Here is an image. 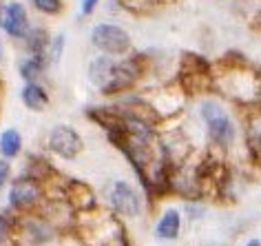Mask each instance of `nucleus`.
I'll return each instance as SVG.
<instances>
[{"label": "nucleus", "instance_id": "obj_1", "mask_svg": "<svg viewBox=\"0 0 261 246\" xmlns=\"http://www.w3.org/2000/svg\"><path fill=\"white\" fill-rule=\"evenodd\" d=\"M91 44L107 56H124L130 49V36L126 29L113 22H100L91 29Z\"/></svg>", "mask_w": 261, "mask_h": 246}, {"label": "nucleus", "instance_id": "obj_2", "mask_svg": "<svg viewBox=\"0 0 261 246\" xmlns=\"http://www.w3.org/2000/svg\"><path fill=\"white\" fill-rule=\"evenodd\" d=\"M199 113L206 122L208 135H211L213 142H217L221 146H228L234 140V125H232V120L228 118V113L219 107V102H215V100L201 102Z\"/></svg>", "mask_w": 261, "mask_h": 246}, {"label": "nucleus", "instance_id": "obj_3", "mask_svg": "<svg viewBox=\"0 0 261 246\" xmlns=\"http://www.w3.org/2000/svg\"><path fill=\"white\" fill-rule=\"evenodd\" d=\"M140 76H142V64H140L138 58H124V60H120V62L115 60L109 82L100 89V91L104 95L124 93L140 80Z\"/></svg>", "mask_w": 261, "mask_h": 246}, {"label": "nucleus", "instance_id": "obj_4", "mask_svg": "<svg viewBox=\"0 0 261 246\" xmlns=\"http://www.w3.org/2000/svg\"><path fill=\"white\" fill-rule=\"evenodd\" d=\"M82 146L84 142L80 138V133L69 125H58L47 135V149L62 160H73L82 151Z\"/></svg>", "mask_w": 261, "mask_h": 246}, {"label": "nucleus", "instance_id": "obj_5", "mask_svg": "<svg viewBox=\"0 0 261 246\" xmlns=\"http://www.w3.org/2000/svg\"><path fill=\"white\" fill-rule=\"evenodd\" d=\"M29 11L22 0H9L0 7V29L14 40H22L29 31Z\"/></svg>", "mask_w": 261, "mask_h": 246}, {"label": "nucleus", "instance_id": "obj_6", "mask_svg": "<svg viewBox=\"0 0 261 246\" xmlns=\"http://www.w3.org/2000/svg\"><path fill=\"white\" fill-rule=\"evenodd\" d=\"M40 198H42V186L36 176L18 178L9 191L11 206H16V209H29V206L40 202Z\"/></svg>", "mask_w": 261, "mask_h": 246}, {"label": "nucleus", "instance_id": "obj_7", "mask_svg": "<svg viewBox=\"0 0 261 246\" xmlns=\"http://www.w3.org/2000/svg\"><path fill=\"white\" fill-rule=\"evenodd\" d=\"M107 195H109L111 206H113L117 213H122V215L133 217L140 213V198L126 182H113Z\"/></svg>", "mask_w": 261, "mask_h": 246}, {"label": "nucleus", "instance_id": "obj_8", "mask_svg": "<svg viewBox=\"0 0 261 246\" xmlns=\"http://www.w3.org/2000/svg\"><path fill=\"white\" fill-rule=\"evenodd\" d=\"M49 64L51 60L47 58V54H29L18 62V71H20V78L24 82H40L42 76L47 73Z\"/></svg>", "mask_w": 261, "mask_h": 246}, {"label": "nucleus", "instance_id": "obj_9", "mask_svg": "<svg viewBox=\"0 0 261 246\" xmlns=\"http://www.w3.org/2000/svg\"><path fill=\"white\" fill-rule=\"evenodd\" d=\"M20 100H22V105L29 109V111H36V113H40L44 111V109L49 107V91L44 89L42 82H24V87H22V91H20Z\"/></svg>", "mask_w": 261, "mask_h": 246}, {"label": "nucleus", "instance_id": "obj_10", "mask_svg": "<svg viewBox=\"0 0 261 246\" xmlns=\"http://www.w3.org/2000/svg\"><path fill=\"white\" fill-rule=\"evenodd\" d=\"M113 64L115 60L107 54H100L97 58H93V60L89 62V80L91 85H95L97 89H102L104 85L109 82L111 78V71H113Z\"/></svg>", "mask_w": 261, "mask_h": 246}, {"label": "nucleus", "instance_id": "obj_11", "mask_svg": "<svg viewBox=\"0 0 261 246\" xmlns=\"http://www.w3.org/2000/svg\"><path fill=\"white\" fill-rule=\"evenodd\" d=\"M49 31L40 27V24H31L29 31L24 34L22 42H24V49H27V54H47V47H49Z\"/></svg>", "mask_w": 261, "mask_h": 246}, {"label": "nucleus", "instance_id": "obj_12", "mask_svg": "<svg viewBox=\"0 0 261 246\" xmlns=\"http://www.w3.org/2000/svg\"><path fill=\"white\" fill-rule=\"evenodd\" d=\"M22 151V133L18 131V129H5L3 133H0V155L3 158H18Z\"/></svg>", "mask_w": 261, "mask_h": 246}, {"label": "nucleus", "instance_id": "obj_13", "mask_svg": "<svg viewBox=\"0 0 261 246\" xmlns=\"http://www.w3.org/2000/svg\"><path fill=\"white\" fill-rule=\"evenodd\" d=\"M24 235L34 244H42V242H47V239H51L54 231H51L49 224L40 222V219H29V222L24 224Z\"/></svg>", "mask_w": 261, "mask_h": 246}, {"label": "nucleus", "instance_id": "obj_14", "mask_svg": "<svg viewBox=\"0 0 261 246\" xmlns=\"http://www.w3.org/2000/svg\"><path fill=\"white\" fill-rule=\"evenodd\" d=\"M177 233H179V213L168 211L158 224V235L164 239H173V237H177Z\"/></svg>", "mask_w": 261, "mask_h": 246}, {"label": "nucleus", "instance_id": "obj_15", "mask_svg": "<svg viewBox=\"0 0 261 246\" xmlns=\"http://www.w3.org/2000/svg\"><path fill=\"white\" fill-rule=\"evenodd\" d=\"M29 3L42 16H60L64 11V0H29Z\"/></svg>", "mask_w": 261, "mask_h": 246}, {"label": "nucleus", "instance_id": "obj_16", "mask_svg": "<svg viewBox=\"0 0 261 246\" xmlns=\"http://www.w3.org/2000/svg\"><path fill=\"white\" fill-rule=\"evenodd\" d=\"M248 144L261 153V111H257L248 122Z\"/></svg>", "mask_w": 261, "mask_h": 246}, {"label": "nucleus", "instance_id": "obj_17", "mask_svg": "<svg viewBox=\"0 0 261 246\" xmlns=\"http://www.w3.org/2000/svg\"><path fill=\"white\" fill-rule=\"evenodd\" d=\"M64 44H67V40H64V34L51 36V40H49V47H47V58H49L51 62H60V58H62V51H64Z\"/></svg>", "mask_w": 261, "mask_h": 246}, {"label": "nucleus", "instance_id": "obj_18", "mask_svg": "<svg viewBox=\"0 0 261 246\" xmlns=\"http://www.w3.org/2000/svg\"><path fill=\"white\" fill-rule=\"evenodd\" d=\"M97 5H100V0H80V16H93Z\"/></svg>", "mask_w": 261, "mask_h": 246}, {"label": "nucleus", "instance_id": "obj_19", "mask_svg": "<svg viewBox=\"0 0 261 246\" xmlns=\"http://www.w3.org/2000/svg\"><path fill=\"white\" fill-rule=\"evenodd\" d=\"M9 173H11V164H9L7 158H3L0 160V189H3L5 182L9 180Z\"/></svg>", "mask_w": 261, "mask_h": 246}, {"label": "nucleus", "instance_id": "obj_20", "mask_svg": "<svg viewBox=\"0 0 261 246\" xmlns=\"http://www.w3.org/2000/svg\"><path fill=\"white\" fill-rule=\"evenodd\" d=\"M7 233H9V222L5 215H0V237H5Z\"/></svg>", "mask_w": 261, "mask_h": 246}, {"label": "nucleus", "instance_id": "obj_21", "mask_svg": "<svg viewBox=\"0 0 261 246\" xmlns=\"http://www.w3.org/2000/svg\"><path fill=\"white\" fill-rule=\"evenodd\" d=\"M257 24H259V27H261V11H259V14H257Z\"/></svg>", "mask_w": 261, "mask_h": 246}, {"label": "nucleus", "instance_id": "obj_22", "mask_svg": "<svg viewBox=\"0 0 261 246\" xmlns=\"http://www.w3.org/2000/svg\"><path fill=\"white\" fill-rule=\"evenodd\" d=\"M246 246H259V242H248Z\"/></svg>", "mask_w": 261, "mask_h": 246}, {"label": "nucleus", "instance_id": "obj_23", "mask_svg": "<svg viewBox=\"0 0 261 246\" xmlns=\"http://www.w3.org/2000/svg\"><path fill=\"white\" fill-rule=\"evenodd\" d=\"M3 5H5V3H3V0H0V7H3Z\"/></svg>", "mask_w": 261, "mask_h": 246}]
</instances>
